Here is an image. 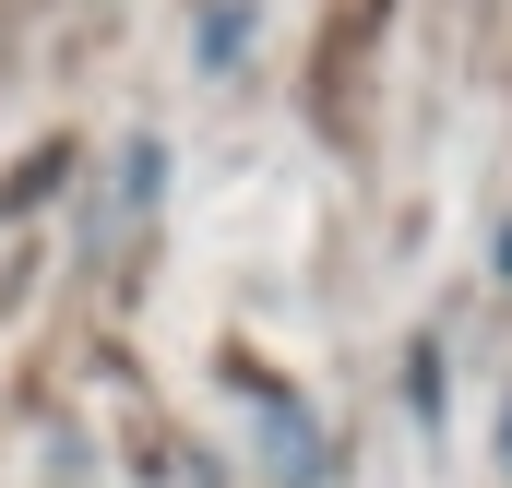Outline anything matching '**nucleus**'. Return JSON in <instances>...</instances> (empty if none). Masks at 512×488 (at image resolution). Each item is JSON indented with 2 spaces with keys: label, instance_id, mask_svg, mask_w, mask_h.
Listing matches in <instances>:
<instances>
[{
  "label": "nucleus",
  "instance_id": "f257e3e1",
  "mask_svg": "<svg viewBox=\"0 0 512 488\" xmlns=\"http://www.w3.org/2000/svg\"><path fill=\"white\" fill-rule=\"evenodd\" d=\"M262 453H274V477H322V429H310L298 405H274V417H262Z\"/></svg>",
  "mask_w": 512,
  "mask_h": 488
}]
</instances>
